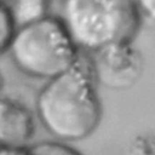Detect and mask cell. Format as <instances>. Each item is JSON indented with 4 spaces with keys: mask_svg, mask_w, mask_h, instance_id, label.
<instances>
[{
    "mask_svg": "<svg viewBox=\"0 0 155 155\" xmlns=\"http://www.w3.org/2000/svg\"><path fill=\"white\" fill-rule=\"evenodd\" d=\"M97 82L87 56L46 80L35 101L36 117L57 140L71 143L88 138L103 114Z\"/></svg>",
    "mask_w": 155,
    "mask_h": 155,
    "instance_id": "1",
    "label": "cell"
},
{
    "mask_svg": "<svg viewBox=\"0 0 155 155\" xmlns=\"http://www.w3.org/2000/svg\"><path fill=\"white\" fill-rule=\"evenodd\" d=\"M80 52L133 40L142 21L132 0H62L57 16Z\"/></svg>",
    "mask_w": 155,
    "mask_h": 155,
    "instance_id": "2",
    "label": "cell"
},
{
    "mask_svg": "<svg viewBox=\"0 0 155 155\" xmlns=\"http://www.w3.org/2000/svg\"><path fill=\"white\" fill-rule=\"evenodd\" d=\"M6 51L21 73L45 81L67 70L81 53L52 15L16 27Z\"/></svg>",
    "mask_w": 155,
    "mask_h": 155,
    "instance_id": "3",
    "label": "cell"
},
{
    "mask_svg": "<svg viewBox=\"0 0 155 155\" xmlns=\"http://www.w3.org/2000/svg\"><path fill=\"white\" fill-rule=\"evenodd\" d=\"M97 84L114 91L133 87L143 74L144 59L133 40L110 42L87 53Z\"/></svg>",
    "mask_w": 155,
    "mask_h": 155,
    "instance_id": "4",
    "label": "cell"
},
{
    "mask_svg": "<svg viewBox=\"0 0 155 155\" xmlns=\"http://www.w3.org/2000/svg\"><path fill=\"white\" fill-rule=\"evenodd\" d=\"M35 133L33 111L22 102L0 94V149L29 144Z\"/></svg>",
    "mask_w": 155,
    "mask_h": 155,
    "instance_id": "5",
    "label": "cell"
},
{
    "mask_svg": "<svg viewBox=\"0 0 155 155\" xmlns=\"http://www.w3.org/2000/svg\"><path fill=\"white\" fill-rule=\"evenodd\" d=\"M6 10L15 27H21L50 15V0H10Z\"/></svg>",
    "mask_w": 155,
    "mask_h": 155,
    "instance_id": "6",
    "label": "cell"
},
{
    "mask_svg": "<svg viewBox=\"0 0 155 155\" xmlns=\"http://www.w3.org/2000/svg\"><path fill=\"white\" fill-rule=\"evenodd\" d=\"M0 155H82L69 143L61 140H42L24 147L0 149Z\"/></svg>",
    "mask_w": 155,
    "mask_h": 155,
    "instance_id": "7",
    "label": "cell"
},
{
    "mask_svg": "<svg viewBox=\"0 0 155 155\" xmlns=\"http://www.w3.org/2000/svg\"><path fill=\"white\" fill-rule=\"evenodd\" d=\"M127 155H155V143L153 136H136L127 148Z\"/></svg>",
    "mask_w": 155,
    "mask_h": 155,
    "instance_id": "8",
    "label": "cell"
},
{
    "mask_svg": "<svg viewBox=\"0 0 155 155\" xmlns=\"http://www.w3.org/2000/svg\"><path fill=\"white\" fill-rule=\"evenodd\" d=\"M15 24L6 8H0V53L7 50L12 34L15 31Z\"/></svg>",
    "mask_w": 155,
    "mask_h": 155,
    "instance_id": "9",
    "label": "cell"
},
{
    "mask_svg": "<svg viewBox=\"0 0 155 155\" xmlns=\"http://www.w3.org/2000/svg\"><path fill=\"white\" fill-rule=\"evenodd\" d=\"M140 21L153 25L155 19V0H132Z\"/></svg>",
    "mask_w": 155,
    "mask_h": 155,
    "instance_id": "10",
    "label": "cell"
},
{
    "mask_svg": "<svg viewBox=\"0 0 155 155\" xmlns=\"http://www.w3.org/2000/svg\"><path fill=\"white\" fill-rule=\"evenodd\" d=\"M8 2H10V0H0V8H6Z\"/></svg>",
    "mask_w": 155,
    "mask_h": 155,
    "instance_id": "11",
    "label": "cell"
},
{
    "mask_svg": "<svg viewBox=\"0 0 155 155\" xmlns=\"http://www.w3.org/2000/svg\"><path fill=\"white\" fill-rule=\"evenodd\" d=\"M2 86H4V80H2V76H1V73H0V94H1V91H2Z\"/></svg>",
    "mask_w": 155,
    "mask_h": 155,
    "instance_id": "12",
    "label": "cell"
}]
</instances>
